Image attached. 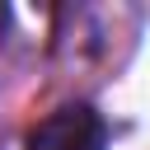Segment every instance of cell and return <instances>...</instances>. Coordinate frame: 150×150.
<instances>
[{"label": "cell", "mask_w": 150, "mask_h": 150, "mask_svg": "<svg viewBox=\"0 0 150 150\" xmlns=\"http://www.w3.org/2000/svg\"><path fill=\"white\" fill-rule=\"evenodd\" d=\"M103 145H108V127L84 103L56 108L28 131V150H103Z\"/></svg>", "instance_id": "obj_1"}]
</instances>
